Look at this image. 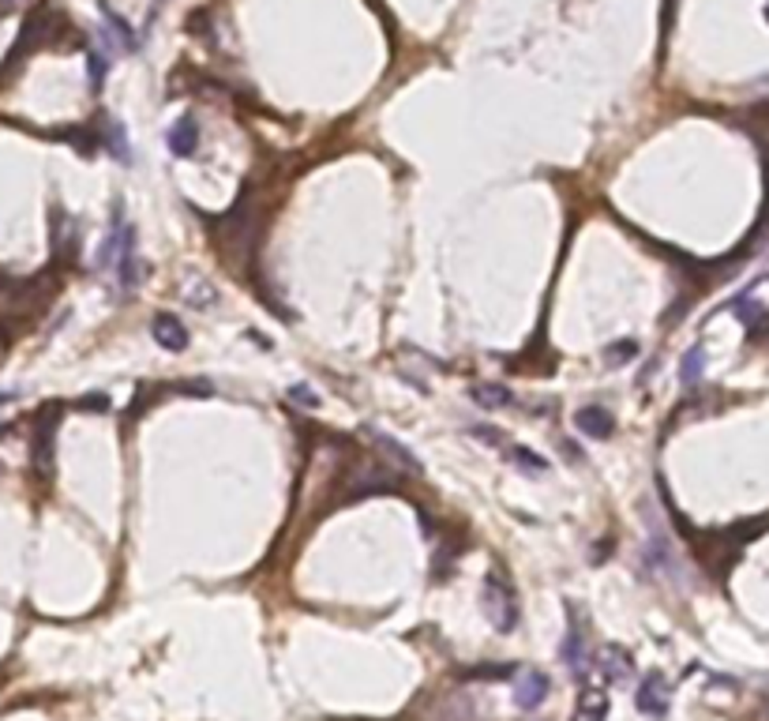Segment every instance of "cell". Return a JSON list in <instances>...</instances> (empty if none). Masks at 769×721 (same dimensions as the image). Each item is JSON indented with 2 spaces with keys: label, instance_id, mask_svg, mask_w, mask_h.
Segmentation results:
<instances>
[{
  "label": "cell",
  "instance_id": "28",
  "mask_svg": "<svg viewBox=\"0 0 769 721\" xmlns=\"http://www.w3.org/2000/svg\"><path fill=\"white\" fill-rule=\"evenodd\" d=\"M758 117H762V120L769 124V102H765V105H762V110H758Z\"/></svg>",
  "mask_w": 769,
  "mask_h": 721
},
{
  "label": "cell",
  "instance_id": "17",
  "mask_svg": "<svg viewBox=\"0 0 769 721\" xmlns=\"http://www.w3.org/2000/svg\"><path fill=\"white\" fill-rule=\"evenodd\" d=\"M214 297H218V294H214V286H211L207 278H188L185 301L192 304V309H199V312H203V309H214Z\"/></svg>",
  "mask_w": 769,
  "mask_h": 721
},
{
  "label": "cell",
  "instance_id": "5",
  "mask_svg": "<svg viewBox=\"0 0 769 721\" xmlns=\"http://www.w3.org/2000/svg\"><path fill=\"white\" fill-rule=\"evenodd\" d=\"M548 692H552V680H548L544 669H525L515 684V702L522 710H537L541 702L548 699Z\"/></svg>",
  "mask_w": 769,
  "mask_h": 721
},
{
  "label": "cell",
  "instance_id": "21",
  "mask_svg": "<svg viewBox=\"0 0 769 721\" xmlns=\"http://www.w3.org/2000/svg\"><path fill=\"white\" fill-rule=\"evenodd\" d=\"M285 394H289V402H297V406H304V410H316V406H319V394L308 387V384H293Z\"/></svg>",
  "mask_w": 769,
  "mask_h": 721
},
{
  "label": "cell",
  "instance_id": "2",
  "mask_svg": "<svg viewBox=\"0 0 769 721\" xmlns=\"http://www.w3.org/2000/svg\"><path fill=\"white\" fill-rule=\"evenodd\" d=\"M57 413L61 406H45L42 418H38V428H34V470L42 477L53 474V436H57Z\"/></svg>",
  "mask_w": 769,
  "mask_h": 721
},
{
  "label": "cell",
  "instance_id": "11",
  "mask_svg": "<svg viewBox=\"0 0 769 721\" xmlns=\"http://www.w3.org/2000/svg\"><path fill=\"white\" fill-rule=\"evenodd\" d=\"M559 654H563V661H566V669H571V673L582 680V676H585V665H590V654H585V639H582V631H578V627L566 631V639H563V646H559Z\"/></svg>",
  "mask_w": 769,
  "mask_h": 721
},
{
  "label": "cell",
  "instance_id": "25",
  "mask_svg": "<svg viewBox=\"0 0 769 721\" xmlns=\"http://www.w3.org/2000/svg\"><path fill=\"white\" fill-rule=\"evenodd\" d=\"M559 451H563V455L571 459V462H582V451H578V447H575L571 440H559Z\"/></svg>",
  "mask_w": 769,
  "mask_h": 721
},
{
  "label": "cell",
  "instance_id": "19",
  "mask_svg": "<svg viewBox=\"0 0 769 721\" xmlns=\"http://www.w3.org/2000/svg\"><path fill=\"white\" fill-rule=\"evenodd\" d=\"M634 357H638V342L634 338H619V342H608V346H604V365L608 369L627 365V360H634Z\"/></svg>",
  "mask_w": 769,
  "mask_h": 721
},
{
  "label": "cell",
  "instance_id": "12",
  "mask_svg": "<svg viewBox=\"0 0 769 721\" xmlns=\"http://www.w3.org/2000/svg\"><path fill=\"white\" fill-rule=\"evenodd\" d=\"M469 399L477 402L481 410H507V406H515V394H510L503 384H473L469 387Z\"/></svg>",
  "mask_w": 769,
  "mask_h": 721
},
{
  "label": "cell",
  "instance_id": "4",
  "mask_svg": "<svg viewBox=\"0 0 769 721\" xmlns=\"http://www.w3.org/2000/svg\"><path fill=\"white\" fill-rule=\"evenodd\" d=\"M151 338L158 342L161 350H170V353H185L188 350V327L173 312H158L151 319Z\"/></svg>",
  "mask_w": 769,
  "mask_h": 721
},
{
  "label": "cell",
  "instance_id": "9",
  "mask_svg": "<svg viewBox=\"0 0 769 721\" xmlns=\"http://www.w3.org/2000/svg\"><path fill=\"white\" fill-rule=\"evenodd\" d=\"M597 669L608 676V680H627L631 673H634V661H631V651H624V646H604L600 651V661H597Z\"/></svg>",
  "mask_w": 769,
  "mask_h": 721
},
{
  "label": "cell",
  "instance_id": "14",
  "mask_svg": "<svg viewBox=\"0 0 769 721\" xmlns=\"http://www.w3.org/2000/svg\"><path fill=\"white\" fill-rule=\"evenodd\" d=\"M102 20H105V38L109 42L120 46V49H136V34H132V27H128L124 15H117L109 4H102Z\"/></svg>",
  "mask_w": 769,
  "mask_h": 721
},
{
  "label": "cell",
  "instance_id": "13",
  "mask_svg": "<svg viewBox=\"0 0 769 721\" xmlns=\"http://www.w3.org/2000/svg\"><path fill=\"white\" fill-rule=\"evenodd\" d=\"M608 717V692L600 688H585L578 695V710H575V721H604Z\"/></svg>",
  "mask_w": 769,
  "mask_h": 721
},
{
  "label": "cell",
  "instance_id": "27",
  "mask_svg": "<svg viewBox=\"0 0 769 721\" xmlns=\"http://www.w3.org/2000/svg\"><path fill=\"white\" fill-rule=\"evenodd\" d=\"M12 8H15V0H0V15H4V12H12Z\"/></svg>",
  "mask_w": 769,
  "mask_h": 721
},
{
  "label": "cell",
  "instance_id": "18",
  "mask_svg": "<svg viewBox=\"0 0 769 721\" xmlns=\"http://www.w3.org/2000/svg\"><path fill=\"white\" fill-rule=\"evenodd\" d=\"M732 312H736V319H743L747 327H758V319L765 316V309H762V301H755V294H740L736 301H732Z\"/></svg>",
  "mask_w": 769,
  "mask_h": 721
},
{
  "label": "cell",
  "instance_id": "24",
  "mask_svg": "<svg viewBox=\"0 0 769 721\" xmlns=\"http://www.w3.org/2000/svg\"><path fill=\"white\" fill-rule=\"evenodd\" d=\"M105 64H109V61L102 57V53H90V57H87V68H90V83H95V87H102V76H105Z\"/></svg>",
  "mask_w": 769,
  "mask_h": 721
},
{
  "label": "cell",
  "instance_id": "3",
  "mask_svg": "<svg viewBox=\"0 0 769 721\" xmlns=\"http://www.w3.org/2000/svg\"><path fill=\"white\" fill-rule=\"evenodd\" d=\"M638 710L642 714H653V717H665L668 714V702H672V692H668V680L661 673H649L642 684H638Z\"/></svg>",
  "mask_w": 769,
  "mask_h": 721
},
{
  "label": "cell",
  "instance_id": "1",
  "mask_svg": "<svg viewBox=\"0 0 769 721\" xmlns=\"http://www.w3.org/2000/svg\"><path fill=\"white\" fill-rule=\"evenodd\" d=\"M481 609H484L488 624L496 631H503V635L518 627V593H515V586H510L507 575L488 571L484 590H481Z\"/></svg>",
  "mask_w": 769,
  "mask_h": 721
},
{
  "label": "cell",
  "instance_id": "26",
  "mask_svg": "<svg viewBox=\"0 0 769 721\" xmlns=\"http://www.w3.org/2000/svg\"><path fill=\"white\" fill-rule=\"evenodd\" d=\"M79 406H87V410H102V406H109V399H105V394H98V399H87V402H79Z\"/></svg>",
  "mask_w": 769,
  "mask_h": 721
},
{
  "label": "cell",
  "instance_id": "23",
  "mask_svg": "<svg viewBox=\"0 0 769 721\" xmlns=\"http://www.w3.org/2000/svg\"><path fill=\"white\" fill-rule=\"evenodd\" d=\"M515 673V665H484V669H469V680H507Z\"/></svg>",
  "mask_w": 769,
  "mask_h": 721
},
{
  "label": "cell",
  "instance_id": "16",
  "mask_svg": "<svg viewBox=\"0 0 769 721\" xmlns=\"http://www.w3.org/2000/svg\"><path fill=\"white\" fill-rule=\"evenodd\" d=\"M702 372H706V350L702 346H690L687 353H683V360H680V384L683 387H694L702 380Z\"/></svg>",
  "mask_w": 769,
  "mask_h": 721
},
{
  "label": "cell",
  "instance_id": "15",
  "mask_svg": "<svg viewBox=\"0 0 769 721\" xmlns=\"http://www.w3.org/2000/svg\"><path fill=\"white\" fill-rule=\"evenodd\" d=\"M105 147H109V154H113L117 162H132V143H128V132H124V124L120 120H109L105 124Z\"/></svg>",
  "mask_w": 769,
  "mask_h": 721
},
{
  "label": "cell",
  "instance_id": "20",
  "mask_svg": "<svg viewBox=\"0 0 769 721\" xmlns=\"http://www.w3.org/2000/svg\"><path fill=\"white\" fill-rule=\"evenodd\" d=\"M507 462H515L522 474H548V459L533 455L529 447H510L507 451Z\"/></svg>",
  "mask_w": 769,
  "mask_h": 721
},
{
  "label": "cell",
  "instance_id": "22",
  "mask_svg": "<svg viewBox=\"0 0 769 721\" xmlns=\"http://www.w3.org/2000/svg\"><path fill=\"white\" fill-rule=\"evenodd\" d=\"M466 432H469L473 440H484V443H496V447H503V443H507V432L492 428V425H469Z\"/></svg>",
  "mask_w": 769,
  "mask_h": 721
},
{
  "label": "cell",
  "instance_id": "8",
  "mask_svg": "<svg viewBox=\"0 0 769 721\" xmlns=\"http://www.w3.org/2000/svg\"><path fill=\"white\" fill-rule=\"evenodd\" d=\"M166 143H170V154H173V158H192L195 147H199V124H195L192 117L173 120V128H170Z\"/></svg>",
  "mask_w": 769,
  "mask_h": 721
},
{
  "label": "cell",
  "instance_id": "29",
  "mask_svg": "<svg viewBox=\"0 0 769 721\" xmlns=\"http://www.w3.org/2000/svg\"><path fill=\"white\" fill-rule=\"evenodd\" d=\"M765 20H769V4H765Z\"/></svg>",
  "mask_w": 769,
  "mask_h": 721
},
{
  "label": "cell",
  "instance_id": "6",
  "mask_svg": "<svg viewBox=\"0 0 769 721\" xmlns=\"http://www.w3.org/2000/svg\"><path fill=\"white\" fill-rule=\"evenodd\" d=\"M575 425H578L582 436H590V440H612L616 436V418L604 406H582L575 413Z\"/></svg>",
  "mask_w": 769,
  "mask_h": 721
},
{
  "label": "cell",
  "instance_id": "7",
  "mask_svg": "<svg viewBox=\"0 0 769 721\" xmlns=\"http://www.w3.org/2000/svg\"><path fill=\"white\" fill-rule=\"evenodd\" d=\"M368 436L376 440V447H379V455L383 459H391L394 466H401L406 474H420V459L413 455V451L401 443V440H394L391 432H379V428H368Z\"/></svg>",
  "mask_w": 769,
  "mask_h": 721
},
{
  "label": "cell",
  "instance_id": "10",
  "mask_svg": "<svg viewBox=\"0 0 769 721\" xmlns=\"http://www.w3.org/2000/svg\"><path fill=\"white\" fill-rule=\"evenodd\" d=\"M53 252L64 260L76 256V222L61 207H53Z\"/></svg>",
  "mask_w": 769,
  "mask_h": 721
}]
</instances>
